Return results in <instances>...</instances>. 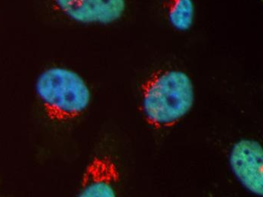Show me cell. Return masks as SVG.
<instances>
[{
  "mask_svg": "<svg viewBox=\"0 0 263 197\" xmlns=\"http://www.w3.org/2000/svg\"><path fill=\"white\" fill-rule=\"evenodd\" d=\"M120 181L116 163L107 156H96L89 163L82 177L79 196L115 197Z\"/></svg>",
  "mask_w": 263,
  "mask_h": 197,
  "instance_id": "cell-5",
  "label": "cell"
},
{
  "mask_svg": "<svg viewBox=\"0 0 263 197\" xmlns=\"http://www.w3.org/2000/svg\"><path fill=\"white\" fill-rule=\"evenodd\" d=\"M43 111L53 122L73 121L81 116L91 102L90 89L74 70L54 66L43 70L36 82Z\"/></svg>",
  "mask_w": 263,
  "mask_h": 197,
  "instance_id": "cell-2",
  "label": "cell"
},
{
  "mask_svg": "<svg viewBox=\"0 0 263 197\" xmlns=\"http://www.w3.org/2000/svg\"><path fill=\"white\" fill-rule=\"evenodd\" d=\"M168 17L172 26L179 31L192 28L195 21V7L193 0H167Z\"/></svg>",
  "mask_w": 263,
  "mask_h": 197,
  "instance_id": "cell-6",
  "label": "cell"
},
{
  "mask_svg": "<svg viewBox=\"0 0 263 197\" xmlns=\"http://www.w3.org/2000/svg\"><path fill=\"white\" fill-rule=\"evenodd\" d=\"M230 166L235 177L253 194H263V149L257 141L241 140L234 145Z\"/></svg>",
  "mask_w": 263,
  "mask_h": 197,
  "instance_id": "cell-4",
  "label": "cell"
},
{
  "mask_svg": "<svg viewBox=\"0 0 263 197\" xmlns=\"http://www.w3.org/2000/svg\"><path fill=\"white\" fill-rule=\"evenodd\" d=\"M56 11L81 25H110L126 11V0H52Z\"/></svg>",
  "mask_w": 263,
  "mask_h": 197,
  "instance_id": "cell-3",
  "label": "cell"
},
{
  "mask_svg": "<svg viewBox=\"0 0 263 197\" xmlns=\"http://www.w3.org/2000/svg\"><path fill=\"white\" fill-rule=\"evenodd\" d=\"M142 110L146 119L155 127L174 124L192 108L193 83L181 70H160L153 74L142 87Z\"/></svg>",
  "mask_w": 263,
  "mask_h": 197,
  "instance_id": "cell-1",
  "label": "cell"
}]
</instances>
